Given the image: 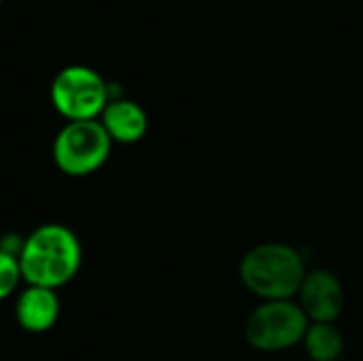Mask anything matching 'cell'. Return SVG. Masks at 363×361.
<instances>
[{"label": "cell", "instance_id": "6da1fadb", "mask_svg": "<svg viewBox=\"0 0 363 361\" xmlns=\"http://www.w3.org/2000/svg\"><path fill=\"white\" fill-rule=\"evenodd\" d=\"M17 260L28 285L57 289L79 272L81 245L72 230L60 223H45L26 238Z\"/></svg>", "mask_w": 363, "mask_h": 361}, {"label": "cell", "instance_id": "30bf717a", "mask_svg": "<svg viewBox=\"0 0 363 361\" xmlns=\"http://www.w3.org/2000/svg\"><path fill=\"white\" fill-rule=\"evenodd\" d=\"M23 274H21L19 260L13 255L0 253V298H9L17 289Z\"/></svg>", "mask_w": 363, "mask_h": 361}, {"label": "cell", "instance_id": "5b68a950", "mask_svg": "<svg viewBox=\"0 0 363 361\" xmlns=\"http://www.w3.org/2000/svg\"><path fill=\"white\" fill-rule=\"evenodd\" d=\"M51 102L68 121H91L108 106V85L87 66H68L51 83Z\"/></svg>", "mask_w": 363, "mask_h": 361}, {"label": "cell", "instance_id": "8992f818", "mask_svg": "<svg viewBox=\"0 0 363 361\" xmlns=\"http://www.w3.org/2000/svg\"><path fill=\"white\" fill-rule=\"evenodd\" d=\"M300 306L313 323H334L342 315V283L330 270H313L300 289Z\"/></svg>", "mask_w": 363, "mask_h": 361}, {"label": "cell", "instance_id": "9c48e42d", "mask_svg": "<svg viewBox=\"0 0 363 361\" xmlns=\"http://www.w3.org/2000/svg\"><path fill=\"white\" fill-rule=\"evenodd\" d=\"M304 349L313 361H336L345 351V338L334 323H311Z\"/></svg>", "mask_w": 363, "mask_h": 361}, {"label": "cell", "instance_id": "52a82bcc", "mask_svg": "<svg viewBox=\"0 0 363 361\" xmlns=\"http://www.w3.org/2000/svg\"><path fill=\"white\" fill-rule=\"evenodd\" d=\"M17 323L32 334H43L51 330L60 317V298L55 289L28 285L15 304Z\"/></svg>", "mask_w": 363, "mask_h": 361}, {"label": "cell", "instance_id": "277c9868", "mask_svg": "<svg viewBox=\"0 0 363 361\" xmlns=\"http://www.w3.org/2000/svg\"><path fill=\"white\" fill-rule=\"evenodd\" d=\"M311 319L300 304L291 300H270L257 306L247 319V340L264 353L285 351L304 343Z\"/></svg>", "mask_w": 363, "mask_h": 361}, {"label": "cell", "instance_id": "ba28073f", "mask_svg": "<svg viewBox=\"0 0 363 361\" xmlns=\"http://www.w3.org/2000/svg\"><path fill=\"white\" fill-rule=\"evenodd\" d=\"M104 130L113 138V143L132 145L138 143L147 134V113L140 104L132 100H113L100 115Z\"/></svg>", "mask_w": 363, "mask_h": 361}, {"label": "cell", "instance_id": "7a4b0ae2", "mask_svg": "<svg viewBox=\"0 0 363 361\" xmlns=\"http://www.w3.org/2000/svg\"><path fill=\"white\" fill-rule=\"evenodd\" d=\"M306 274L302 255L294 247L279 243L259 245L240 262L242 285L264 302L291 300L300 294Z\"/></svg>", "mask_w": 363, "mask_h": 361}, {"label": "cell", "instance_id": "3957f363", "mask_svg": "<svg viewBox=\"0 0 363 361\" xmlns=\"http://www.w3.org/2000/svg\"><path fill=\"white\" fill-rule=\"evenodd\" d=\"M113 138L102 121H68L53 143V162L68 177H87L104 166Z\"/></svg>", "mask_w": 363, "mask_h": 361}]
</instances>
